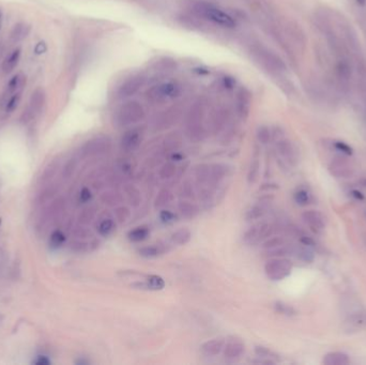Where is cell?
Returning <instances> with one entry per match:
<instances>
[{
	"instance_id": "1",
	"label": "cell",
	"mask_w": 366,
	"mask_h": 365,
	"mask_svg": "<svg viewBox=\"0 0 366 365\" xmlns=\"http://www.w3.org/2000/svg\"><path fill=\"white\" fill-rule=\"evenodd\" d=\"M190 8L195 15L211 22L215 25L225 28H233L236 26V21L230 14L211 2L205 1V0H193L191 1Z\"/></svg>"
},
{
	"instance_id": "2",
	"label": "cell",
	"mask_w": 366,
	"mask_h": 365,
	"mask_svg": "<svg viewBox=\"0 0 366 365\" xmlns=\"http://www.w3.org/2000/svg\"><path fill=\"white\" fill-rule=\"evenodd\" d=\"M145 118V110L136 101H129L122 104L115 112V122L119 127H129L139 123Z\"/></svg>"
},
{
	"instance_id": "3",
	"label": "cell",
	"mask_w": 366,
	"mask_h": 365,
	"mask_svg": "<svg viewBox=\"0 0 366 365\" xmlns=\"http://www.w3.org/2000/svg\"><path fill=\"white\" fill-rule=\"evenodd\" d=\"M203 117H205V106L201 102H197L191 107L187 116V134L191 140L198 141L205 135L202 124Z\"/></svg>"
},
{
	"instance_id": "4",
	"label": "cell",
	"mask_w": 366,
	"mask_h": 365,
	"mask_svg": "<svg viewBox=\"0 0 366 365\" xmlns=\"http://www.w3.org/2000/svg\"><path fill=\"white\" fill-rule=\"evenodd\" d=\"M180 87L175 83H161L152 86L147 91L148 101L154 104H161L164 102L178 97Z\"/></svg>"
},
{
	"instance_id": "5",
	"label": "cell",
	"mask_w": 366,
	"mask_h": 365,
	"mask_svg": "<svg viewBox=\"0 0 366 365\" xmlns=\"http://www.w3.org/2000/svg\"><path fill=\"white\" fill-rule=\"evenodd\" d=\"M250 53L255 62L261 64L262 67H265L268 70H279L281 62L266 47H263L260 44L252 43L250 46Z\"/></svg>"
},
{
	"instance_id": "6",
	"label": "cell",
	"mask_w": 366,
	"mask_h": 365,
	"mask_svg": "<svg viewBox=\"0 0 366 365\" xmlns=\"http://www.w3.org/2000/svg\"><path fill=\"white\" fill-rule=\"evenodd\" d=\"M291 262L285 258L270 259L266 266L265 271L267 277L273 281H280L286 278L291 271Z\"/></svg>"
},
{
	"instance_id": "7",
	"label": "cell",
	"mask_w": 366,
	"mask_h": 365,
	"mask_svg": "<svg viewBox=\"0 0 366 365\" xmlns=\"http://www.w3.org/2000/svg\"><path fill=\"white\" fill-rule=\"evenodd\" d=\"M143 85H145V77L141 74L132 75L120 84L116 91L117 97L120 99L132 97V95H134Z\"/></svg>"
},
{
	"instance_id": "8",
	"label": "cell",
	"mask_w": 366,
	"mask_h": 365,
	"mask_svg": "<svg viewBox=\"0 0 366 365\" xmlns=\"http://www.w3.org/2000/svg\"><path fill=\"white\" fill-rule=\"evenodd\" d=\"M270 233H271V226L267 223H260L254 225L253 227H251L250 229L245 231L243 239L245 242H248L250 244H255L263 240V239L268 238L270 236Z\"/></svg>"
},
{
	"instance_id": "9",
	"label": "cell",
	"mask_w": 366,
	"mask_h": 365,
	"mask_svg": "<svg viewBox=\"0 0 366 365\" xmlns=\"http://www.w3.org/2000/svg\"><path fill=\"white\" fill-rule=\"evenodd\" d=\"M142 140V132L140 129H132L125 132L122 136L120 145L124 151H134L139 148Z\"/></svg>"
},
{
	"instance_id": "10",
	"label": "cell",
	"mask_w": 366,
	"mask_h": 365,
	"mask_svg": "<svg viewBox=\"0 0 366 365\" xmlns=\"http://www.w3.org/2000/svg\"><path fill=\"white\" fill-rule=\"evenodd\" d=\"M224 356L228 360H236L241 357L245 351V346L241 339L231 338L228 339L224 346Z\"/></svg>"
},
{
	"instance_id": "11",
	"label": "cell",
	"mask_w": 366,
	"mask_h": 365,
	"mask_svg": "<svg viewBox=\"0 0 366 365\" xmlns=\"http://www.w3.org/2000/svg\"><path fill=\"white\" fill-rule=\"evenodd\" d=\"M111 142L106 137H98L87 142V145L84 147V151L86 154H98L105 152L110 148Z\"/></svg>"
},
{
	"instance_id": "12",
	"label": "cell",
	"mask_w": 366,
	"mask_h": 365,
	"mask_svg": "<svg viewBox=\"0 0 366 365\" xmlns=\"http://www.w3.org/2000/svg\"><path fill=\"white\" fill-rule=\"evenodd\" d=\"M45 92L42 88H38L32 92L31 98H30V104H29V111L31 112L33 115L39 113L42 111V107L45 104Z\"/></svg>"
},
{
	"instance_id": "13",
	"label": "cell",
	"mask_w": 366,
	"mask_h": 365,
	"mask_svg": "<svg viewBox=\"0 0 366 365\" xmlns=\"http://www.w3.org/2000/svg\"><path fill=\"white\" fill-rule=\"evenodd\" d=\"M229 120V112L225 109H219L214 112L211 119V125L214 133H219Z\"/></svg>"
},
{
	"instance_id": "14",
	"label": "cell",
	"mask_w": 366,
	"mask_h": 365,
	"mask_svg": "<svg viewBox=\"0 0 366 365\" xmlns=\"http://www.w3.org/2000/svg\"><path fill=\"white\" fill-rule=\"evenodd\" d=\"M225 340L223 338H213L207 340L201 346V351L207 356H217L224 349Z\"/></svg>"
},
{
	"instance_id": "15",
	"label": "cell",
	"mask_w": 366,
	"mask_h": 365,
	"mask_svg": "<svg viewBox=\"0 0 366 365\" xmlns=\"http://www.w3.org/2000/svg\"><path fill=\"white\" fill-rule=\"evenodd\" d=\"M303 219L311 229L318 231L321 230L325 226V223H323V219L321 217L320 213H318L316 211H308L303 214Z\"/></svg>"
},
{
	"instance_id": "16",
	"label": "cell",
	"mask_w": 366,
	"mask_h": 365,
	"mask_svg": "<svg viewBox=\"0 0 366 365\" xmlns=\"http://www.w3.org/2000/svg\"><path fill=\"white\" fill-rule=\"evenodd\" d=\"M25 83H26V79H25V75H24L23 73H17L16 75H14L8 83V86H7L8 94L12 95L17 92H21V89L23 88L24 85H25Z\"/></svg>"
},
{
	"instance_id": "17",
	"label": "cell",
	"mask_w": 366,
	"mask_h": 365,
	"mask_svg": "<svg viewBox=\"0 0 366 365\" xmlns=\"http://www.w3.org/2000/svg\"><path fill=\"white\" fill-rule=\"evenodd\" d=\"M178 209L182 217L185 219H193L198 214V207L195 203H192L190 201H180L178 205Z\"/></svg>"
},
{
	"instance_id": "18",
	"label": "cell",
	"mask_w": 366,
	"mask_h": 365,
	"mask_svg": "<svg viewBox=\"0 0 366 365\" xmlns=\"http://www.w3.org/2000/svg\"><path fill=\"white\" fill-rule=\"evenodd\" d=\"M20 57H21V50H15L12 52L7 58H5V60L3 61V64H2V70L4 73H10V72H12L15 69L17 63H19L20 61Z\"/></svg>"
},
{
	"instance_id": "19",
	"label": "cell",
	"mask_w": 366,
	"mask_h": 365,
	"mask_svg": "<svg viewBox=\"0 0 366 365\" xmlns=\"http://www.w3.org/2000/svg\"><path fill=\"white\" fill-rule=\"evenodd\" d=\"M192 233L188 228H180L175 231L170 237L171 243L176 245H184L191 240Z\"/></svg>"
},
{
	"instance_id": "20",
	"label": "cell",
	"mask_w": 366,
	"mask_h": 365,
	"mask_svg": "<svg viewBox=\"0 0 366 365\" xmlns=\"http://www.w3.org/2000/svg\"><path fill=\"white\" fill-rule=\"evenodd\" d=\"M177 112L176 111H172V110H169L165 112L163 115H161L160 118L157 120V125L160 128V129H165V128H169L170 127V125L176 122L177 120Z\"/></svg>"
},
{
	"instance_id": "21",
	"label": "cell",
	"mask_w": 366,
	"mask_h": 365,
	"mask_svg": "<svg viewBox=\"0 0 366 365\" xmlns=\"http://www.w3.org/2000/svg\"><path fill=\"white\" fill-rule=\"evenodd\" d=\"M149 228L147 226H139L134 228L133 230H131L128 233V237L131 241L133 242H141L146 240L149 236Z\"/></svg>"
},
{
	"instance_id": "22",
	"label": "cell",
	"mask_w": 366,
	"mask_h": 365,
	"mask_svg": "<svg viewBox=\"0 0 366 365\" xmlns=\"http://www.w3.org/2000/svg\"><path fill=\"white\" fill-rule=\"evenodd\" d=\"M30 32V27L26 24H17L11 32V39L14 42H19L25 39Z\"/></svg>"
},
{
	"instance_id": "23",
	"label": "cell",
	"mask_w": 366,
	"mask_h": 365,
	"mask_svg": "<svg viewBox=\"0 0 366 365\" xmlns=\"http://www.w3.org/2000/svg\"><path fill=\"white\" fill-rule=\"evenodd\" d=\"M247 91H241L239 93L238 97V111L239 113L242 117H245L248 115L249 110H250V97Z\"/></svg>"
},
{
	"instance_id": "24",
	"label": "cell",
	"mask_w": 366,
	"mask_h": 365,
	"mask_svg": "<svg viewBox=\"0 0 366 365\" xmlns=\"http://www.w3.org/2000/svg\"><path fill=\"white\" fill-rule=\"evenodd\" d=\"M163 252L164 250L160 245H149V247H143L139 251L140 255L145 257V258H154V257L163 254Z\"/></svg>"
},
{
	"instance_id": "25",
	"label": "cell",
	"mask_w": 366,
	"mask_h": 365,
	"mask_svg": "<svg viewBox=\"0 0 366 365\" xmlns=\"http://www.w3.org/2000/svg\"><path fill=\"white\" fill-rule=\"evenodd\" d=\"M210 171H211V180L212 183L220 181L221 179H223L227 173V167L222 164H214L210 166Z\"/></svg>"
},
{
	"instance_id": "26",
	"label": "cell",
	"mask_w": 366,
	"mask_h": 365,
	"mask_svg": "<svg viewBox=\"0 0 366 365\" xmlns=\"http://www.w3.org/2000/svg\"><path fill=\"white\" fill-rule=\"evenodd\" d=\"M115 222L112 219H105L102 221V222L98 226V231L101 236L107 237L110 236L111 233L115 229Z\"/></svg>"
},
{
	"instance_id": "27",
	"label": "cell",
	"mask_w": 366,
	"mask_h": 365,
	"mask_svg": "<svg viewBox=\"0 0 366 365\" xmlns=\"http://www.w3.org/2000/svg\"><path fill=\"white\" fill-rule=\"evenodd\" d=\"M171 198H172V196H171L170 191L166 190V189L161 190L160 193L157 196V198H155V201H154L155 208H161V207L167 205V203L170 202Z\"/></svg>"
},
{
	"instance_id": "28",
	"label": "cell",
	"mask_w": 366,
	"mask_h": 365,
	"mask_svg": "<svg viewBox=\"0 0 366 365\" xmlns=\"http://www.w3.org/2000/svg\"><path fill=\"white\" fill-rule=\"evenodd\" d=\"M325 363L329 365H341V364H346L348 363V358L347 356L343 354H338V352H334V354L328 355Z\"/></svg>"
},
{
	"instance_id": "29",
	"label": "cell",
	"mask_w": 366,
	"mask_h": 365,
	"mask_svg": "<svg viewBox=\"0 0 366 365\" xmlns=\"http://www.w3.org/2000/svg\"><path fill=\"white\" fill-rule=\"evenodd\" d=\"M147 283L151 290H161L165 287V281L159 277V275H149L147 279Z\"/></svg>"
},
{
	"instance_id": "30",
	"label": "cell",
	"mask_w": 366,
	"mask_h": 365,
	"mask_svg": "<svg viewBox=\"0 0 366 365\" xmlns=\"http://www.w3.org/2000/svg\"><path fill=\"white\" fill-rule=\"evenodd\" d=\"M127 195H128V198H129V201L132 206L134 207H137L140 205L141 202V194L139 192V190L135 189L134 187H132V185H130V187L127 188Z\"/></svg>"
},
{
	"instance_id": "31",
	"label": "cell",
	"mask_w": 366,
	"mask_h": 365,
	"mask_svg": "<svg viewBox=\"0 0 366 365\" xmlns=\"http://www.w3.org/2000/svg\"><path fill=\"white\" fill-rule=\"evenodd\" d=\"M259 167H260V164L259 162H258V160L254 159L253 162L251 163L249 175H248V179H249L250 183L256 182L257 178H258V173H259Z\"/></svg>"
},
{
	"instance_id": "32",
	"label": "cell",
	"mask_w": 366,
	"mask_h": 365,
	"mask_svg": "<svg viewBox=\"0 0 366 365\" xmlns=\"http://www.w3.org/2000/svg\"><path fill=\"white\" fill-rule=\"evenodd\" d=\"M176 172V166L172 163H166L161 167L160 169V177L162 179H169L171 178Z\"/></svg>"
},
{
	"instance_id": "33",
	"label": "cell",
	"mask_w": 366,
	"mask_h": 365,
	"mask_svg": "<svg viewBox=\"0 0 366 365\" xmlns=\"http://www.w3.org/2000/svg\"><path fill=\"white\" fill-rule=\"evenodd\" d=\"M21 101V92H17L11 95V98L7 102V105H5V111L8 112H12L15 111V109L19 106V103Z\"/></svg>"
},
{
	"instance_id": "34",
	"label": "cell",
	"mask_w": 366,
	"mask_h": 365,
	"mask_svg": "<svg viewBox=\"0 0 366 365\" xmlns=\"http://www.w3.org/2000/svg\"><path fill=\"white\" fill-rule=\"evenodd\" d=\"M65 240V237L62 231L56 230L52 233L51 236V245L53 248H59Z\"/></svg>"
},
{
	"instance_id": "35",
	"label": "cell",
	"mask_w": 366,
	"mask_h": 365,
	"mask_svg": "<svg viewBox=\"0 0 366 365\" xmlns=\"http://www.w3.org/2000/svg\"><path fill=\"white\" fill-rule=\"evenodd\" d=\"M262 215H263V209L259 206H254L247 212L245 218H247L248 221H253V220H257V219L261 218Z\"/></svg>"
},
{
	"instance_id": "36",
	"label": "cell",
	"mask_w": 366,
	"mask_h": 365,
	"mask_svg": "<svg viewBox=\"0 0 366 365\" xmlns=\"http://www.w3.org/2000/svg\"><path fill=\"white\" fill-rule=\"evenodd\" d=\"M257 139L261 143H267L271 139V132L267 127H260L257 130Z\"/></svg>"
},
{
	"instance_id": "37",
	"label": "cell",
	"mask_w": 366,
	"mask_h": 365,
	"mask_svg": "<svg viewBox=\"0 0 366 365\" xmlns=\"http://www.w3.org/2000/svg\"><path fill=\"white\" fill-rule=\"evenodd\" d=\"M274 307H275V309H277L278 312H280L281 314H284V315H293V314H295V309H293L290 307V305H288V304L278 302V303H275Z\"/></svg>"
},
{
	"instance_id": "38",
	"label": "cell",
	"mask_w": 366,
	"mask_h": 365,
	"mask_svg": "<svg viewBox=\"0 0 366 365\" xmlns=\"http://www.w3.org/2000/svg\"><path fill=\"white\" fill-rule=\"evenodd\" d=\"M295 199L299 203V205H301V206L307 205V203L310 200V195H309L307 191L300 190L295 194Z\"/></svg>"
},
{
	"instance_id": "39",
	"label": "cell",
	"mask_w": 366,
	"mask_h": 365,
	"mask_svg": "<svg viewBox=\"0 0 366 365\" xmlns=\"http://www.w3.org/2000/svg\"><path fill=\"white\" fill-rule=\"evenodd\" d=\"M160 219L163 223L169 224V223L173 222V221H176L177 215L175 213H172L169 210H163V211H161V213H160Z\"/></svg>"
},
{
	"instance_id": "40",
	"label": "cell",
	"mask_w": 366,
	"mask_h": 365,
	"mask_svg": "<svg viewBox=\"0 0 366 365\" xmlns=\"http://www.w3.org/2000/svg\"><path fill=\"white\" fill-rule=\"evenodd\" d=\"M115 213H116L117 219L120 221V222H124V221L128 219L129 214H130L128 209H127V208H124V207H120V208L116 209Z\"/></svg>"
},
{
	"instance_id": "41",
	"label": "cell",
	"mask_w": 366,
	"mask_h": 365,
	"mask_svg": "<svg viewBox=\"0 0 366 365\" xmlns=\"http://www.w3.org/2000/svg\"><path fill=\"white\" fill-rule=\"evenodd\" d=\"M335 147H337L341 152H344L346 154H351V148L349 146H347L344 142H340V141L335 142Z\"/></svg>"
},
{
	"instance_id": "42",
	"label": "cell",
	"mask_w": 366,
	"mask_h": 365,
	"mask_svg": "<svg viewBox=\"0 0 366 365\" xmlns=\"http://www.w3.org/2000/svg\"><path fill=\"white\" fill-rule=\"evenodd\" d=\"M80 198H81V200H82L83 202H86V201H88L90 198H91V192H90L89 189L84 188V189L81 191Z\"/></svg>"
},
{
	"instance_id": "43",
	"label": "cell",
	"mask_w": 366,
	"mask_h": 365,
	"mask_svg": "<svg viewBox=\"0 0 366 365\" xmlns=\"http://www.w3.org/2000/svg\"><path fill=\"white\" fill-rule=\"evenodd\" d=\"M33 363L37 364V365H49L52 362H51V360L47 357H45V356H39L33 361Z\"/></svg>"
},
{
	"instance_id": "44",
	"label": "cell",
	"mask_w": 366,
	"mask_h": 365,
	"mask_svg": "<svg viewBox=\"0 0 366 365\" xmlns=\"http://www.w3.org/2000/svg\"><path fill=\"white\" fill-rule=\"evenodd\" d=\"M46 50H47V46L44 42H40V43H38L37 46H35L34 52L35 54H43L46 52Z\"/></svg>"
},
{
	"instance_id": "45",
	"label": "cell",
	"mask_w": 366,
	"mask_h": 365,
	"mask_svg": "<svg viewBox=\"0 0 366 365\" xmlns=\"http://www.w3.org/2000/svg\"><path fill=\"white\" fill-rule=\"evenodd\" d=\"M182 190H183V193H184V195H185V196H189V197H191L192 195H193V190H192L191 185H190L189 183H185V184L183 185Z\"/></svg>"
},
{
	"instance_id": "46",
	"label": "cell",
	"mask_w": 366,
	"mask_h": 365,
	"mask_svg": "<svg viewBox=\"0 0 366 365\" xmlns=\"http://www.w3.org/2000/svg\"><path fill=\"white\" fill-rule=\"evenodd\" d=\"M357 3L360 5H364L366 3V0H356Z\"/></svg>"
},
{
	"instance_id": "47",
	"label": "cell",
	"mask_w": 366,
	"mask_h": 365,
	"mask_svg": "<svg viewBox=\"0 0 366 365\" xmlns=\"http://www.w3.org/2000/svg\"><path fill=\"white\" fill-rule=\"evenodd\" d=\"M1 17H2V15H1V11H0V27H1Z\"/></svg>"
}]
</instances>
